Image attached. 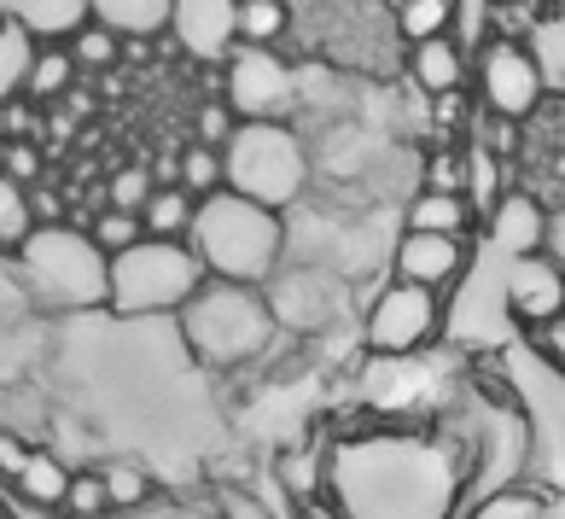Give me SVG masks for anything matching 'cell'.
Here are the masks:
<instances>
[{
	"mask_svg": "<svg viewBox=\"0 0 565 519\" xmlns=\"http://www.w3.org/2000/svg\"><path fill=\"white\" fill-rule=\"evenodd\" d=\"M321 490L339 519H455L467 455L437 432L380 426L321 455Z\"/></svg>",
	"mask_w": 565,
	"mask_h": 519,
	"instance_id": "1",
	"label": "cell"
},
{
	"mask_svg": "<svg viewBox=\"0 0 565 519\" xmlns=\"http://www.w3.org/2000/svg\"><path fill=\"white\" fill-rule=\"evenodd\" d=\"M186 245H193V257L204 263V275L263 286L286 263V211H268L257 199L216 187V193H204L193 204Z\"/></svg>",
	"mask_w": 565,
	"mask_h": 519,
	"instance_id": "2",
	"label": "cell"
},
{
	"mask_svg": "<svg viewBox=\"0 0 565 519\" xmlns=\"http://www.w3.org/2000/svg\"><path fill=\"white\" fill-rule=\"evenodd\" d=\"M181 339L186 350L204 362V368H250L275 350V316H268V298L263 286H245V280H216L204 275L199 293L186 298L181 309Z\"/></svg>",
	"mask_w": 565,
	"mask_h": 519,
	"instance_id": "3",
	"label": "cell"
},
{
	"mask_svg": "<svg viewBox=\"0 0 565 519\" xmlns=\"http://www.w3.org/2000/svg\"><path fill=\"white\" fill-rule=\"evenodd\" d=\"M12 275L24 286V304L47 316H76V309L106 304V252L88 240V227L71 222H35L30 240L12 252Z\"/></svg>",
	"mask_w": 565,
	"mask_h": 519,
	"instance_id": "4",
	"label": "cell"
},
{
	"mask_svg": "<svg viewBox=\"0 0 565 519\" xmlns=\"http://www.w3.org/2000/svg\"><path fill=\"white\" fill-rule=\"evenodd\" d=\"M216 152L227 193H245L268 211H291L316 181V152L286 117H239Z\"/></svg>",
	"mask_w": 565,
	"mask_h": 519,
	"instance_id": "5",
	"label": "cell"
},
{
	"mask_svg": "<svg viewBox=\"0 0 565 519\" xmlns=\"http://www.w3.org/2000/svg\"><path fill=\"white\" fill-rule=\"evenodd\" d=\"M199 280L204 263L186 240L140 234L135 245L106 257V309H117V316H175L199 293Z\"/></svg>",
	"mask_w": 565,
	"mask_h": 519,
	"instance_id": "6",
	"label": "cell"
},
{
	"mask_svg": "<svg viewBox=\"0 0 565 519\" xmlns=\"http://www.w3.org/2000/svg\"><path fill=\"white\" fill-rule=\"evenodd\" d=\"M467 82L478 88V106H484L490 117H508V123L536 117L542 99H548V76H542L536 53L519 35H490L484 47L472 53Z\"/></svg>",
	"mask_w": 565,
	"mask_h": 519,
	"instance_id": "7",
	"label": "cell"
},
{
	"mask_svg": "<svg viewBox=\"0 0 565 519\" xmlns=\"http://www.w3.org/2000/svg\"><path fill=\"white\" fill-rule=\"evenodd\" d=\"M444 333V293L431 286H408V280H391L380 298H373L367 321H362V339L373 357H420V350Z\"/></svg>",
	"mask_w": 565,
	"mask_h": 519,
	"instance_id": "8",
	"label": "cell"
},
{
	"mask_svg": "<svg viewBox=\"0 0 565 519\" xmlns=\"http://www.w3.org/2000/svg\"><path fill=\"white\" fill-rule=\"evenodd\" d=\"M263 298H268V316H275V333H327L344 309V280L321 263H303V268H275L263 280Z\"/></svg>",
	"mask_w": 565,
	"mask_h": 519,
	"instance_id": "9",
	"label": "cell"
},
{
	"mask_svg": "<svg viewBox=\"0 0 565 519\" xmlns=\"http://www.w3.org/2000/svg\"><path fill=\"white\" fill-rule=\"evenodd\" d=\"M227 65V106L234 117H291L298 106V71L286 65L275 47H234Z\"/></svg>",
	"mask_w": 565,
	"mask_h": 519,
	"instance_id": "10",
	"label": "cell"
},
{
	"mask_svg": "<svg viewBox=\"0 0 565 519\" xmlns=\"http://www.w3.org/2000/svg\"><path fill=\"white\" fill-rule=\"evenodd\" d=\"M501 298H508V316L525 327L554 321V316H565V268L548 252L508 257V268H501Z\"/></svg>",
	"mask_w": 565,
	"mask_h": 519,
	"instance_id": "11",
	"label": "cell"
},
{
	"mask_svg": "<svg viewBox=\"0 0 565 519\" xmlns=\"http://www.w3.org/2000/svg\"><path fill=\"white\" fill-rule=\"evenodd\" d=\"M472 263V240L460 234H420V227H403V240H396L391 252V280H408V286H431V293H444L467 275Z\"/></svg>",
	"mask_w": 565,
	"mask_h": 519,
	"instance_id": "12",
	"label": "cell"
},
{
	"mask_svg": "<svg viewBox=\"0 0 565 519\" xmlns=\"http://www.w3.org/2000/svg\"><path fill=\"white\" fill-rule=\"evenodd\" d=\"M234 12H239V0H170V35L193 59H227L239 47Z\"/></svg>",
	"mask_w": 565,
	"mask_h": 519,
	"instance_id": "13",
	"label": "cell"
},
{
	"mask_svg": "<svg viewBox=\"0 0 565 519\" xmlns=\"http://www.w3.org/2000/svg\"><path fill=\"white\" fill-rule=\"evenodd\" d=\"M490 245L501 257H525V252H542L548 245V211H542V199L536 193H519V187H508L490 211Z\"/></svg>",
	"mask_w": 565,
	"mask_h": 519,
	"instance_id": "14",
	"label": "cell"
},
{
	"mask_svg": "<svg viewBox=\"0 0 565 519\" xmlns=\"http://www.w3.org/2000/svg\"><path fill=\"white\" fill-rule=\"evenodd\" d=\"M408 76L420 94H455V88H467V76H472V53L455 41V30L408 41Z\"/></svg>",
	"mask_w": 565,
	"mask_h": 519,
	"instance_id": "15",
	"label": "cell"
},
{
	"mask_svg": "<svg viewBox=\"0 0 565 519\" xmlns=\"http://www.w3.org/2000/svg\"><path fill=\"white\" fill-rule=\"evenodd\" d=\"M71 88H76V65H71L65 41H41V47H30V65H24L18 94H24L30 106H58Z\"/></svg>",
	"mask_w": 565,
	"mask_h": 519,
	"instance_id": "16",
	"label": "cell"
},
{
	"mask_svg": "<svg viewBox=\"0 0 565 519\" xmlns=\"http://www.w3.org/2000/svg\"><path fill=\"white\" fill-rule=\"evenodd\" d=\"M94 24L117 30L122 41H158L170 35V0H88Z\"/></svg>",
	"mask_w": 565,
	"mask_h": 519,
	"instance_id": "17",
	"label": "cell"
},
{
	"mask_svg": "<svg viewBox=\"0 0 565 519\" xmlns=\"http://www.w3.org/2000/svg\"><path fill=\"white\" fill-rule=\"evenodd\" d=\"M403 227L472 240V204H467V193H437V187H420V193L408 199V211H403Z\"/></svg>",
	"mask_w": 565,
	"mask_h": 519,
	"instance_id": "18",
	"label": "cell"
},
{
	"mask_svg": "<svg viewBox=\"0 0 565 519\" xmlns=\"http://www.w3.org/2000/svg\"><path fill=\"white\" fill-rule=\"evenodd\" d=\"M71 485V467L58 462L53 449H24V467L12 473V490L24 496L30 508H53L58 513V496Z\"/></svg>",
	"mask_w": 565,
	"mask_h": 519,
	"instance_id": "19",
	"label": "cell"
},
{
	"mask_svg": "<svg viewBox=\"0 0 565 519\" xmlns=\"http://www.w3.org/2000/svg\"><path fill=\"white\" fill-rule=\"evenodd\" d=\"M193 193H186L181 181H158L152 193H146L140 204V227L146 234H158V240H186V227H193Z\"/></svg>",
	"mask_w": 565,
	"mask_h": 519,
	"instance_id": "20",
	"label": "cell"
},
{
	"mask_svg": "<svg viewBox=\"0 0 565 519\" xmlns=\"http://www.w3.org/2000/svg\"><path fill=\"white\" fill-rule=\"evenodd\" d=\"M65 53H71L76 76H99V71L122 65V35L94 24V18H82V24H71V35H65Z\"/></svg>",
	"mask_w": 565,
	"mask_h": 519,
	"instance_id": "21",
	"label": "cell"
},
{
	"mask_svg": "<svg viewBox=\"0 0 565 519\" xmlns=\"http://www.w3.org/2000/svg\"><path fill=\"white\" fill-rule=\"evenodd\" d=\"M286 30H291L286 0H239V12H234V41L239 47H280Z\"/></svg>",
	"mask_w": 565,
	"mask_h": 519,
	"instance_id": "22",
	"label": "cell"
},
{
	"mask_svg": "<svg viewBox=\"0 0 565 519\" xmlns=\"http://www.w3.org/2000/svg\"><path fill=\"white\" fill-rule=\"evenodd\" d=\"M467 519H559V502H548V496L531 490V485H513V490L484 496Z\"/></svg>",
	"mask_w": 565,
	"mask_h": 519,
	"instance_id": "23",
	"label": "cell"
},
{
	"mask_svg": "<svg viewBox=\"0 0 565 519\" xmlns=\"http://www.w3.org/2000/svg\"><path fill=\"white\" fill-rule=\"evenodd\" d=\"M30 227H35L30 187H24V181H12V176H0V257H12L18 245L30 240Z\"/></svg>",
	"mask_w": 565,
	"mask_h": 519,
	"instance_id": "24",
	"label": "cell"
},
{
	"mask_svg": "<svg viewBox=\"0 0 565 519\" xmlns=\"http://www.w3.org/2000/svg\"><path fill=\"white\" fill-rule=\"evenodd\" d=\"M455 18H460V0H403L396 30H403V41H426V35H449Z\"/></svg>",
	"mask_w": 565,
	"mask_h": 519,
	"instance_id": "25",
	"label": "cell"
},
{
	"mask_svg": "<svg viewBox=\"0 0 565 519\" xmlns=\"http://www.w3.org/2000/svg\"><path fill=\"white\" fill-rule=\"evenodd\" d=\"M175 181H181L193 199L216 193V187H222V152H216V147H204V140L181 147V158H175Z\"/></svg>",
	"mask_w": 565,
	"mask_h": 519,
	"instance_id": "26",
	"label": "cell"
},
{
	"mask_svg": "<svg viewBox=\"0 0 565 519\" xmlns=\"http://www.w3.org/2000/svg\"><path fill=\"white\" fill-rule=\"evenodd\" d=\"M58 513H65V519H106L111 513L106 479H99V473H71L65 496H58Z\"/></svg>",
	"mask_w": 565,
	"mask_h": 519,
	"instance_id": "27",
	"label": "cell"
},
{
	"mask_svg": "<svg viewBox=\"0 0 565 519\" xmlns=\"http://www.w3.org/2000/svg\"><path fill=\"white\" fill-rule=\"evenodd\" d=\"M495 170H501V158L490 152V147H478L472 158H467V187H460V193H467V204H472V216H484L490 204L508 193V187L495 181Z\"/></svg>",
	"mask_w": 565,
	"mask_h": 519,
	"instance_id": "28",
	"label": "cell"
},
{
	"mask_svg": "<svg viewBox=\"0 0 565 519\" xmlns=\"http://www.w3.org/2000/svg\"><path fill=\"white\" fill-rule=\"evenodd\" d=\"M146 234V227H140V211H111V204H106V211H94L88 216V240L99 245V252H122V245H135Z\"/></svg>",
	"mask_w": 565,
	"mask_h": 519,
	"instance_id": "29",
	"label": "cell"
},
{
	"mask_svg": "<svg viewBox=\"0 0 565 519\" xmlns=\"http://www.w3.org/2000/svg\"><path fill=\"white\" fill-rule=\"evenodd\" d=\"M30 47H35V41L24 35V24L0 18V99L18 94V82H24V65H30Z\"/></svg>",
	"mask_w": 565,
	"mask_h": 519,
	"instance_id": "30",
	"label": "cell"
},
{
	"mask_svg": "<svg viewBox=\"0 0 565 519\" xmlns=\"http://www.w3.org/2000/svg\"><path fill=\"white\" fill-rule=\"evenodd\" d=\"M99 479H106V496H111V513L117 508H140L146 496H152V479L135 467V462H111V467H99Z\"/></svg>",
	"mask_w": 565,
	"mask_h": 519,
	"instance_id": "31",
	"label": "cell"
},
{
	"mask_svg": "<svg viewBox=\"0 0 565 519\" xmlns=\"http://www.w3.org/2000/svg\"><path fill=\"white\" fill-rule=\"evenodd\" d=\"M152 187H158V181H152V170H146V163H122V170H111L106 204H111V211H140Z\"/></svg>",
	"mask_w": 565,
	"mask_h": 519,
	"instance_id": "32",
	"label": "cell"
},
{
	"mask_svg": "<svg viewBox=\"0 0 565 519\" xmlns=\"http://www.w3.org/2000/svg\"><path fill=\"white\" fill-rule=\"evenodd\" d=\"M0 176L35 187L41 181V147L35 140H0Z\"/></svg>",
	"mask_w": 565,
	"mask_h": 519,
	"instance_id": "33",
	"label": "cell"
},
{
	"mask_svg": "<svg viewBox=\"0 0 565 519\" xmlns=\"http://www.w3.org/2000/svg\"><path fill=\"white\" fill-rule=\"evenodd\" d=\"M234 106H227V99H204L199 106V123H193V140H204V147H222L227 135H234Z\"/></svg>",
	"mask_w": 565,
	"mask_h": 519,
	"instance_id": "34",
	"label": "cell"
},
{
	"mask_svg": "<svg viewBox=\"0 0 565 519\" xmlns=\"http://www.w3.org/2000/svg\"><path fill=\"white\" fill-rule=\"evenodd\" d=\"M426 187H437V193H460V187H467V158L460 152H431L426 158Z\"/></svg>",
	"mask_w": 565,
	"mask_h": 519,
	"instance_id": "35",
	"label": "cell"
},
{
	"mask_svg": "<svg viewBox=\"0 0 565 519\" xmlns=\"http://www.w3.org/2000/svg\"><path fill=\"white\" fill-rule=\"evenodd\" d=\"M531 350H536V357L548 362L554 373H565V316H554V321L531 327Z\"/></svg>",
	"mask_w": 565,
	"mask_h": 519,
	"instance_id": "36",
	"label": "cell"
},
{
	"mask_svg": "<svg viewBox=\"0 0 565 519\" xmlns=\"http://www.w3.org/2000/svg\"><path fill=\"white\" fill-rule=\"evenodd\" d=\"M216 508H222V519H275V513L257 502V496H245V490H222Z\"/></svg>",
	"mask_w": 565,
	"mask_h": 519,
	"instance_id": "37",
	"label": "cell"
},
{
	"mask_svg": "<svg viewBox=\"0 0 565 519\" xmlns=\"http://www.w3.org/2000/svg\"><path fill=\"white\" fill-rule=\"evenodd\" d=\"M24 438H12V432H0V479H12L18 467H24Z\"/></svg>",
	"mask_w": 565,
	"mask_h": 519,
	"instance_id": "38",
	"label": "cell"
},
{
	"mask_svg": "<svg viewBox=\"0 0 565 519\" xmlns=\"http://www.w3.org/2000/svg\"><path fill=\"white\" fill-rule=\"evenodd\" d=\"M309 519H339V513H332V508H316V513H309Z\"/></svg>",
	"mask_w": 565,
	"mask_h": 519,
	"instance_id": "39",
	"label": "cell"
},
{
	"mask_svg": "<svg viewBox=\"0 0 565 519\" xmlns=\"http://www.w3.org/2000/svg\"><path fill=\"white\" fill-rule=\"evenodd\" d=\"M396 7H403V0H391V12H396Z\"/></svg>",
	"mask_w": 565,
	"mask_h": 519,
	"instance_id": "40",
	"label": "cell"
},
{
	"mask_svg": "<svg viewBox=\"0 0 565 519\" xmlns=\"http://www.w3.org/2000/svg\"><path fill=\"white\" fill-rule=\"evenodd\" d=\"M0 519H7V502H0Z\"/></svg>",
	"mask_w": 565,
	"mask_h": 519,
	"instance_id": "41",
	"label": "cell"
}]
</instances>
